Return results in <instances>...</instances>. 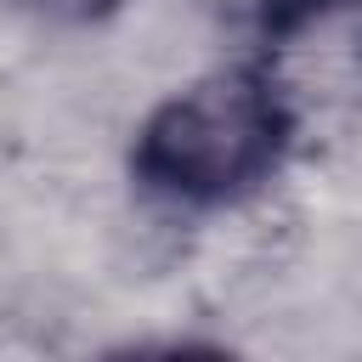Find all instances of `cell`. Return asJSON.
I'll return each instance as SVG.
<instances>
[{
  "instance_id": "1",
  "label": "cell",
  "mask_w": 362,
  "mask_h": 362,
  "mask_svg": "<svg viewBox=\"0 0 362 362\" xmlns=\"http://www.w3.org/2000/svg\"><path fill=\"white\" fill-rule=\"evenodd\" d=\"M300 113L272 62H226L170 90L130 141L141 192L181 209H221L260 192L294 153Z\"/></svg>"
},
{
  "instance_id": "2",
  "label": "cell",
  "mask_w": 362,
  "mask_h": 362,
  "mask_svg": "<svg viewBox=\"0 0 362 362\" xmlns=\"http://www.w3.org/2000/svg\"><path fill=\"white\" fill-rule=\"evenodd\" d=\"M249 6H255V34L260 40H294L311 23H328V17H339L362 0H249Z\"/></svg>"
},
{
  "instance_id": "3",
  "label": "cell",
  "mask_w": 362,
  "mask_h": 362,
  "mask_svg": "<svg viewBox=\"0 0 362 362\" xmlns=\"http://www.w3.org/2000/svg\"><path fill=\"white\" fill-rule=\"evenodd\" d=\"M28 17L40 23H62V28H85V23H107L113 11H124L130 0H17Z\"/></svg>"
}]
</instances>
